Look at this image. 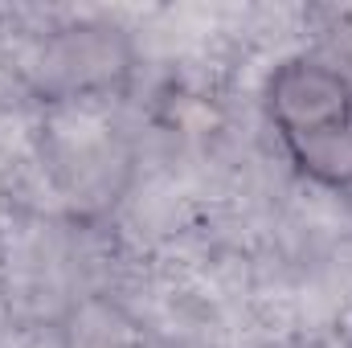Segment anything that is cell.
I'll return each mask as SVG.
<instances>
[{
  "instance_id": "obj_1",
  "label": "cell",
  "mask_w": 352,
  "mask_h": 348,
  "mask_svg": "<svg viewBox=\"0 0 352 348\" xmlns=\"http://www.w3.org/2000/svg\"><path fill=\"white\" fill-rule=\"evenodd\" d=\"M266 119L291 164L324 188H352V78L316 58H283L263 87Z\"/></svg>"
}]
</instances>
